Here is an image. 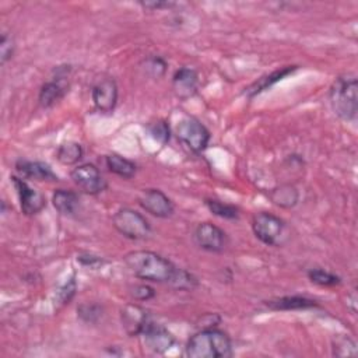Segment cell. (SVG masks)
Here are the masks:
<instances>
[{
    "instance_id": "16",
    "label": "cell",
    "mask_w": 358,
    "mask_h": 358,
    "mask_svg": "<svg viewBox=\"0 0 358 358\" xmlns=\"http://www.w3.org/2000/svg\"><path fill=\"white\" fill-rule=\"evenodd\" d=\"M15 171L21 178L32 179L38 182H53L57 180L56 173L52 168L41 161H28V159H18L15 162Z\"/></svg>"
},
{
    "instance_id": "9",
    "label": "cell",
    "mask_w": 358,
    "mask_h": 358,
    "mask_svg": "<svg viewBox=\"0 0 358 358\" xmlns=\"http://www.w3.org/2000/svg\"><path fill=\"white\" fill-rule=\"evenodd\" d=\"M193 238L199 248L213 253L224 252L229 242L227 232L211 222H200L194 229Z\"/></svg>"
},
{
    "instance_id": "1",
    "label": "cell",
    "mask_w": 358,
    "mask_h": 358,
    "mask_svg": "<svg viewBox=\"0 0 358 358\" xmlns=\"http://www.w3.org/2000/svg\"><path fill=\"white\" fill-rule=\"evenodd\" d=\"M129 270L138 278L151 282H169L176 266L151 250H133L123 257Z\"/></svg>"
},
{
    "instance_id": "6",
    "label": "cell",
    "mask_w": 358,
    "mask_h": 358,
    "mask_svg": "<svg viewBox=\"0 0 358 358\" xmlns=\"http://www.w3.org/2000/svg\"><path fill=\"white\" fill-rule=\"evenodd\" d=\"M176 137L187 145L193 152H201L210 143L208 129L196 117L186 116L180 119L175 129Z\"/></svg>"
},
{
    "instance_id": "25",
    "label": "cell",
    "mask_w": 358,
    "mask_h": 358,
    "mask_svg": "<svg viewBox=\"0 0 358 358\" xmlns=\"http://www.w3.org/2000/svg\"><path fill=\"white\" fill-rule=\"evenodd\" d=\"M143 70L151 78H159L166 71V62L161 56H148L143 60Z\"/></svg>"
},
{
    "instance_id": "13",
    "label": "cell",
    "mask_w": 358,
    "mask_h": 358,
    "mask_svg": "<svg viewBox=\"0 0 358 358\" xmlns=\"http://www.w3.org/2000/svg\"><path fill=\"white\" fill-rule=\"evenodd\" d=\"M11 182L17 190L21 211L25 215H35L43 210L46 199L39 190L31 187L21 176H11Z\"/></svg>"
},
{
    "instance_id": "4",
    "label": "cell",
    "mask_w": 358,
    "mask_h": 358,
    "mask_svg": "<svg viewBox=\"0 0 358 358\" xmlns=\"http://www.w3.org/2000/svg\"><path fill=\"white\" fill-rule=\"evenodd\" d=\"M252 229L256 238L268 246H281L289 236L285 221L266 211L253 215Z\"/></svg>"
},
{
    "instance_id": "18",
    "label": "cell",
    "mask_w": 358,
    "mask_h": 358,
    "mask_svg": "<svg viewBox=\"0 0 358 358\" xmlns=\"http://www.w3.org/2000/svg\"><path fill=\"white\" fill-rule=\"evenodd\" d=\"M52 203L62 215H73L80 207V196L70 189H57L52 196Z\"/></svg>"
},
{
    "instance_id": "24",
    "label": "cell",
    "mask_w": 358,
    "mask_h": 358,
    "mask_svg": "<svg viewBox=\"0 0 358 358\" xmlns=\"http://www.w3.org/2000/svg\"><path fill=\"white\" fill-rule=\"evenodd\" d=\"M308 278L322 287H334L341 282V278L334 273H330L323 268H312L308 271Z\"/></svg>"
},
{
    "instance_id": "22",
    "label": "cell",
    "mask_w": 358,
    "mask_h": 358,
    "mask_svg": "<svg viewBox=\"0 0 358 358\" xmlns=\"http://www.w3.org/2000/svg\"><path fill=\"white\" fill-rule=\"evenodd\" d=\"M83 147L76 141H66L59 145L56 151V158L63 165H74L83 158Z\"/></svg>"
},
{
    "instance_id": "19",
    "label": "cell",
    "mask_w": 358,
    "mask_h": 358,
    "mask_svg": "<svg viewBox=\"0 0 358 358\" xmlns=\"http://www.w3.org/2000/svg\"><path fill=\"white\" fill-rule=\"evenodd\" d=\"M105 164L108 166V169L123 178V179H130L136 175V171H137V166L133 161L119 155V154H108L105 155Z\"/></svg>"
},
{
    "instance_id": "33",
    "label": "cell",
    "mask_w": 358,
    "mask_h": 358,
    "mask_svg": "<svg viewBox=\"0 0 358 358\" xmlns=\"http://www.w3.org/2000/svg\"><path fill=\"white\" fill-rule=\"evenodd\" d=\"M77 260H78L83 266L91 267V268H95V267H98V266H101V264L103 263V260H102L101 257H98V256H95V255H91V253H81V255H78Z\"/></svg>"
},
{
    "instance_id": "11",
    "label": "cell",
    "mask_w": 358,
    "mask_h": 358,
    "mask_svg": "<svg viewBox=\"0 0 358 358\" xmlns=\"http://www.w3.org/2000/svg\"><path fill=\"white\" fill-rule=\"evenodd\" d=\"M91 96L96 110L110 113L117 102V84L115 78L109 76L98 78L92 85Z\"/></svg>"
},
{
    "instance_id": "27",
    "label": "cell",
    "mask_w": 358,
    "mask_h": 358,
    "mask_svg": "<svg viewBox=\"0 0 358 358\" xmlns=\"http://www.w3.org/2000/svg\"><path fill=\"white\" fill-rule=\"evenodd\" d=\"M168 284H171L173 288H178V289H193L197 285V278L189 271L176 267Z\"/></svg>"
},
{
    "instance_id": "10",
    "label": "cell",
    "mask_w": 358,
    "mask_h": 358,
    "mask_svg": "<svg viewBox=\"0 0 358 358\" xmlns=\"http://www.w3.org/2000/svg\"><path fill=\"white\" fill-rule=\"evenodd\" d=\"M140 337L144 347L154 354H164L175 344L173 334L162 324L154 323L151 320L147 322L143 331L140 333Z\"/></svg>"
},
{
    "instance_id": "5",
    "label": "cell",
    "mask_w": 358,
    "mask_h": 358,
    "mask_svg": "<svg viewBox=\"0 0 358 358\" xmlns=\"http://www.w3.org/2000/svg\"><path fill=\"white\" fill-rule=\"evenodd\" d=\"M112 224L120 235L131 241L145 239L151 234V227L147 218L129 207L119 208L112 217Z\"/></svg>"
},
{
    "instance_id": "3",
    "label": "cell",
    "mask_w": 358,
    "mask_h": 358,
    "mask_svg": "<svg viewBox=\"0 0 358 358\" xmlns=\"http://www.w3.org/2000/svg\"><path fill=\"white\" fill-rule=\"evenodd\" d=\"M333 112L343 120L351 122L358 112V81L354 74L340 76L334 80L329 91Z\"/></svg>"
},
{
    "instance_id": "7",
    "label": "cell",
    "mask_w": 358,
    "mask_h": 358,
    "mask_svg": "<svg viewBox=\"0 0 358 358\" xmlns=\"http://www.w3.org/2000/svg\"><path fill=\"white\" fill-rule=\"evenodd\" d=\"M69 71L70 66H59L55 69V77L52 80L43 83L39 90L38 102L42 108H52L56 102H59L69 91Z\"/></svg>"
},
{
    "instance_id": "23",
    "label": "cell",
    "mask_w": 358,
    "mask_h": 358,
    "mask_svg": "<svg viewBox=\"0 0 358 358\" xmlns=\"http://www.w3.org/2000/svg\"><path fill=\"white\" fill-rule=\"evenodd\" d=\"M204 204L217 217L225 220H236L239 217V210L234 204H228L217 199H206Z\"/></svg>"
},
{
    "instance_id": "32",
    "label": "cell",
    "mask_w": 358,
    "mask_h": 358,
    "mask_svg": "<svg viewBox=\"0 0 358 358\" xmlns=\"http://www.w3.org/2000/svg\"><path fill=\"white\" fill-rule=\"evenodd\" d=\"M155 295V291L152 287L147 284H138L131 288V296L137 301H148Z\"/></svg>"
},
{
    "instance_id": "34",
    "label": "cell",
    "mask_w": 358,
    "mask_h": 358,
    "mask_svg": "<svg viewBox=\"0 0 358 358\" xmlns=\"http://www.w3.org/2000/svg\"><path fill=\"white\" fill-rule=\"evenodd\" d=\"M140 6L147 10H161V8H169L175 4L169 1H140Z\"/></svg>"
},
{
    "instance_id": "20",
    "label": "cell",
    "mask_w": 358,
    "mask_h": 358,
    "mask_svg": "<svg viewBox=\"0 0 358 358\" xmlns=\"http://www.w3.org/2000/svg\"><path fill=\"white\" fill-rule=\"evenodd\" d=\"M294 70H296V66H287V67H282L280 70H275V71L259 78L253 85H250L246 90V94L249 96H255L256 94H260L262 91H266L267 88H270L271 85H274L275 83H278L280 80H282L284 77L291 74Z\"/></svg>"
},
{
    "instance_id": "28",
    "label": "cell",
    "mask_w": 358,
    "mask_h": 358,
    "mask_svg": "<svg viewBox=\"0 0 358 358\" xmlns=\"http://www.w3.org/2000/svg\"><path fill=\"white\" fill-rule=\"evenodd\" d=\"M102 306L98 303H81L77 308L78 317L85 323H96L102 317Z\"/></svg>"
},
{
    "instance_id": "14",
    "label": "cell",
    "mask_w": 358,
    "mask_h": 358,
    "mask_svg": "<svg viewBox=\"0 0 358 358\" xmlns=\"http://www.w3.org/2000/svg\"><path fill=\"white\" fill-rule=\"evenodd\" d=\"M199 88V74L194 69L183 66L172 76V90L179 99H189L194 96Z\"/></svg>"
},
{
    "instance_id": "30",
    "label": "cell",
    "mask_w": 358,
    "mask_h": 358,
    "mask_svg": "<svg viewBox=\"0 0 358 358\" xmlns=\"http://www.w3.org/2000/svg\"><path fill=\"white\" fill-rule=\"evenodd\" d=\"M14 49H15L14 38L11 36V34L3 32L0 38V63L1 64H6L13 57Z\"/></svg>"
},
{
    "instance_id": "29",
    "label": "cell",
    "mask_w": 358,
    "mask_h": 358,
    "mask_svg": "<svg viewBox=\"0 0 358 358\" xmlns=\"http://www.w3.org/2000/svg\"><path fill=\"white\" fill-rule=\"evenodd\" d=\"M147 130L148 133L151 134V137L157 141H159L161 144H165L169 141L171 138V129H169V124L166 123V120L164 119H158L152 123H150L147 126Z\"/></svg>"
},
{
    "instance_id": "2",
    "label": "cell",
    "mask_w": 358,
    "mask_h": 358,
    "mask_svg": "<svg viewBox=\"0 0 358 358\" xmlns=\"http://www.w3.org/2000/svg\"><path fill=\"white\" fill-rule=\"evenodd\" d=\"M232 352L229 336L215 327L199 330L187 340L185 347V354L190 358H228Z\"/></svg>"
},
{
    "instance_id": "12",
    "label": "cell",
    "mask_w": 358,
    "mask_h": 358,
    "mask_svg": "<svg viewBox=\"0 0 358 358\" xmlns=\"http://www.w3.org/2000/svg\"><path fill=\"white\" fill-rule=\"evenodd\" d=\"M137 201L143 210L158 218H168L173 214V203L159 189H144Z\"/></svg>"
},
{
    "instance_id": "8",
    "label": "cell",
    "mask_w": 358,
    "mask_h": 358,
    "mask_svg": "<svg viewBox=\"0 0 358 358\" xmlns=\"http://www.w3.org/2000/svg\"><path fill=\"white\" fill-rule=\"evenodd\" d=\"M70 178L81 192L91 196L102 193L108 186L99 169L90 162L76 166L70 172Z\"/></svg>"
},
{
    "instance_id": "17",
    "label": "cell",
    "mask_w": 358,
    "mask_h": 358,
    "mask_svg": "<svg viewBox=\"0 0 358 358\" xmlns=\"http://www.w3.org/2000/svg\"><path fill=\"white\" fill-rule=\"evenodd\" d=\"M264 305L271 310H301V309H310L317 308V302L312 298L302 296V295H288L275 299L266 301Z\"/></svg>"
},
{
    "instance_id": "15",
    "label": "cell",
    "mask_w": 358,
    "mask_h": 358,
    "mask_svg": "<svg viewBox=\"0 0 358 358\" xmlns=\"http://www.w3.org/2000/svg\"><path fill=\"white\" fill-rule=\"evenodd\" d=\"M150 320L147 310L137 303H127L120 310V323L127 336H140Z\"/></svg>"
},
{
    "instance_id": "21",
    "label": "cell",
    "mask_w": 358,
    "mask_h": 358,
    "mask_svg": "<svg viewBox=\"0 0 358 358\" xmlns=\"http://www.w3.org/2000/svg\"><path fill=\"white\" fill-rule=\"evenodd\" d=\"M271 201L282 208H291L298 203L299 193L292 185H280L270 192Z\"/></svg>"
},
{
    "instance_id": "26",
    "label": "cell",
    "mask_w": 358,
    "mask_h": 358,
    "mask_svg": "<svg viewBox=\"0 0 358 358\" xmlns=\"http://www.w3.org/2000/svg\"><path fill=\"white\" fill-rule=\"evenodd\" d=\"M333 355L334 357H357V344L347 336L337 337L333 341Z\"/></svg>"
},
{
    "instance_id": "31",
    "label": "cell",
    "mask_w": 358,
    "mask_h": 358,
    "mask_svg": "<svg viewBox=\"0 0 358 358\" xmlns=\"http://www.w3.org/2000/svg\"><path fill=\"white\" fill-rule=\"evenodd\" d=\"M76 280H74V275L59 289L57 292V298H59V302L60 303H67L76 294Z\"/></svg>"
}]
</instances>
